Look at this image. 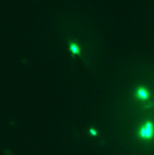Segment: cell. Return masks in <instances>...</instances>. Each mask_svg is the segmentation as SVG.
Segmentation results:
<instances>
[{
  "label": "cell",
  "instance_id": "obj_4",
  "mask_svg": "<svg viewBox=\"0 0 154 155\" xmlns=\"http://www.w3.org/2000/svg\"><path fill=\"white\" fill-rule=\"evenodd\" d=\"M90 133L92 135H93V136H95V135H97V131H96V129H90Z\"/></svg>",
  "mask_w": 154,
  "mask_h": 155
},
{
  "label": "cell",
  "instance_id": "obj_3",
  "mask_svg": "<svg viewBox=\"0 0 154 155\" xmlns=\"http://www.w3.org/2000/svg\"><path fill=\"white\" fill-rule=\"evenodd\" d=\"M69 47H70V50L73 54H79L80 53V48H79V46L77 44L75 43L72 42L70 43V45H69Z\"/></svg>",
  "mask_w": 154,
  "mask_h": 155
},
{
  "label": "cell",
  "instance_id": "obj_1",
  "mask_svg": "<svg viewBox=\"0 0 154 155\" xmlns=\"http://www.w3.org/2000/svg\"><path fill=\"white\" fill-rule=\"evenodd\" d=\"M154 133V127L153 124L151 122H147L141 127L140 130V135L141 138L145 139H149L152 138Z\"/></svg>",
  "mask_w": 154,
  "mask_h": 155
},
{
  "label": "cell",
  "instance_id": "obj_2",
  "mask_svg": "<svg viewBox=\"0 0 154 155\" xmlns=\"http://www.w3.org/2000/svg\"><path fill=\"white\" fill-rule=\"evenodd\" d=\"M137 95L138 96V98H140L141 99H143V100H145L148 98L149 96V93H148V91L144 87H141V88H139L137 91Z\"/></svg>",
  "mask_w": 154,
  "mask_h": 155
}]
</instances>
